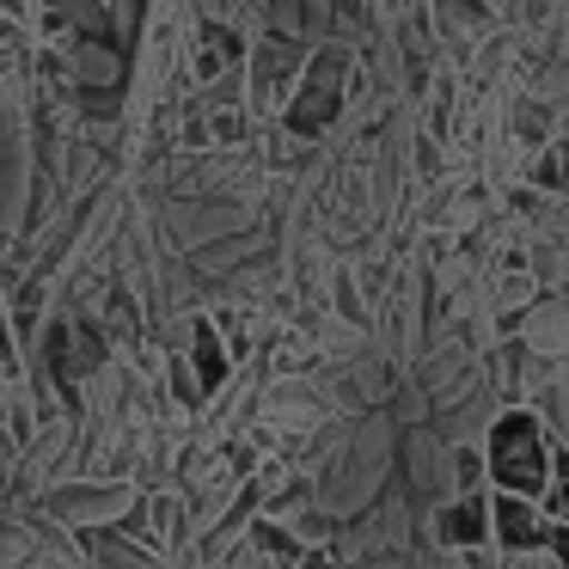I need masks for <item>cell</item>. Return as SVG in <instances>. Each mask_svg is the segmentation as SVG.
<instances>
[{
	"label": "cell",
	"mask_w": 569,
	"mask_h": 569,
	"mask_svg": "<svg viewBox=\"0 0 569 569\" xmlns=\"http://www.w3.org/2000/svg\"><path fill=\"white\" fill-rule=\"evenodd\" d=\"M483 459H490V490H520V496H545L557 478V453L545 441V422L532 410H496L490 441H483Z\"/></svg>",
	"instance_id": "obj_1"
},
{
	"label": "cell",
	"mask_w": 569,
	"mask_h": 569,
	"mask_svg": "<svg viewBox=\"0 0 569 569\" xmlns=\"http://www.w3.org/2000/svg\"><path fill=\"white\" fill-rule=\"evenodd\" d=\"M307 56H312V43L288 38V31H270V38L251 43V56H246V99H251V111L282 117V104L295 99L300 74H307Z\"/></svg>",
	"instance_id": "obj_2"
},
{
	"label": "cell",
	"mask_w": 569,
	"mask_h": 569,
	"mask_svg": "<svg viewBox=\"0 0 569 569\" xmlns=\"http://www.w3.org/2000/svg\"><path fill=\"white\" fill-rule=\"evenodd\" d=\"M490 527H496V551L502 563H551V515L539 496L520 490H490Z\"/></svg>",
	"instance_id": "obj_3"
},
{
	"label": "cell",
	"mask_w": 569,
	"mask_h": 569,
	"mask_svg": "<svg viewBox=\"0 0 569 569\" xmlns=\"http://www.w3.org/2000/svg\"><path fill=\"white\" fill-rule=\"evenodd\" d=\"M50 508L74 527H92V520H117L129 508L123 478H99V483H68V490H50Z\"/></svg>",
	"instance_id": "obj_4"
},
{
	"label": "cell",
	"mask_w": 569,
	"mask_h": 569,
	"mask_svg": "<svg viewBox=\"0 0 569 569\" xmlns=\"http://www.w3.org/2000/svg\"><path fill=\"white\" fill-rule=\"evenodd\" d=\"M343 99H349L343 87H312V80H300L295 99L282 104V129H288V136H300V141H319L325 129L343 117Z\"/></svg>",
	"instance_id": "obj_5"
},
{
	"label": "cell",
	"mask_w": 569,
	"mask_h": 569,
	"mask_svg": "<svg viewBox=\"0 0 569 569\" xmlns=\"http://www.w3.org/2000/svg\"><path fill=\"white\" fill-rule=\"evenodd\" d=\"M184 349H190V361H197V373H202V386H209V398L221 392L227 380H233V343L221 337V325H214V319H190Z\"/></svg>",
	"instance_id": "obj_6"
},
{
	"label": "cell",
	"mask_w": 569,
	"mask_h": 569,
	"mask_svg": "<svg viewBox=\"0 0 569 569\" xmlns=\"http://www.w3.org/2000/svg\"><path fill=\"white\" fill-rule=\"evenodd\" d=\"M166 392L178 398V410H190L197 417L202 405H209V386H202V373H197V361H190V349L178 343L172 356H166Z\"/></svg>",
	"instance_id": "obj_7"
},
{
	"label": "cell",
	"mask_w": 569,
	"mask_h": 569,
	"mask_svg": "<svg viewBox=\"0 0 569 569\" xmlns=\"http://www.w3.org/2000/svg\"><path fill=\"white\" fill-rule=\"evenodd\" d=\"M104 295H111V307H104V331L136 343V337H141V307H136V295H129L123 282H111Z\"/></svg>",
	"instance_id": "obj_8"
},
{
	"label": "cell",
	"mask_w": 569,
	"mask_h": 569,
	"mask_svg": "<svg viewBox=\"0 0 569 569\" xmlns=\"http://www.w3.org/2000/svg\"><path fill=\"white\" fill-rule=\"evenodd\" d=\"M532 184L539 190H569V141H551V148L539 153V160H532Z\"/></svg>",
	"instance_id": "obj_9"
},
{
	"label": "cell",
	"mask_w": 569,
	"mask_h": 569,
	"mask_svg": "<svg viewBox=\"0 0 569 569\" xmlns=\"http://www.w3.org/2000/svg\"><path fill=\"white\" fill-rule=\"evenodd\" d=\"M453 490H490V459L483 447H453Z\"/></svg>",
	"instance_id": "obj_10"
},
{
	"label": "cell",
	"mask_w": 569,
	"mask_h": 569,
	"mask_svg": "<svg viewBox=\"0 0 569 569\" xmlns=\"http://www.w3.org/2000/svg\"><path fill=\"white\" fill-rule=\"evenodd\" d=\"M515 136H520V148H545V111L539 104H515Z\"/></svg>",
	"instance_id": "obj_11"
},
{
	"label": "cell",
	"mask_w": 569,
	"mask_h": 569,
	"mask_svg": "<svg viewBox=\"0 0 569 569\" xmlns=\"http://www.w3.org/2000/svg\"><path fill=\"white\" fill-rule=\"evenodd\" d=\"M551 563H569V520H551Z\"/></svg>",
	"instance_id": "obj_12"
},
{
	"label": "cell",
	"mask_w": 569,
	"mask_h": 569,
	"mask_svg": "<svg viewBox=\"0 0 569 569\" xmlns=\"http://www.w3.org/2000/svg\"><path fill=\"white\" fill-rule=\"evenodd\" d=\"M557 478H569V447H557Z\"/></svg>",
	"instance_id": "obj_13"
}]
</instances>
